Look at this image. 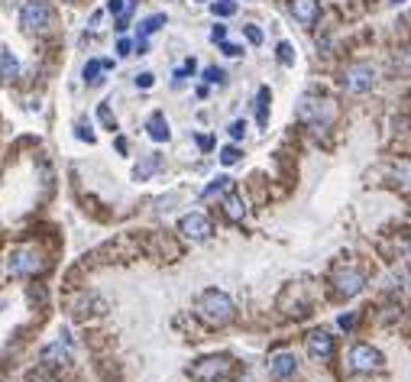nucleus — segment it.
Wrapping results in <instances>:
<instances>
[{
	"label": "nucleus",
	"instance_id": "f257e3e1",
	"mask_svg": "<svg viewBox=\"0 0 411 382\" xmlns=\"http://www.w3.org/2000/svg\"><path fill=\"white\" fill-rule=\"evenodd\" d=\"M198 314L207 324H214V328H227L236 318V305L230 295H224V291H217V289H207L198 299Z\"/></svg>",
	"mask_w": 411,
	"mask_h": 382
},
{
	"label": "nucleus",
	"instance_id": "f03ea898",
	"mask_svg": "<svg viewBox=\"0 0 411 382\" xmlns=\"http://www.w3.org/2000/svg\"><path fill=\"white\" fill-rule=\"evenodd\" d=\"M46 269V260H42V253L36 246H20V250L10 253L7 260V272L16 275V279H23V275H36Z\"/></svg>",
	"mask_w": 411,
	"mask_h": 382
},
{
	"label": "nucleus",
	"instance_id": "7ed1b4c3",
	"mask_svg": "<svg viewBox=\"0 0 411 382\" xmlns=\"http://www.w3.org/2000/svg\"><path fill=\"white\" fill-rule=\"evenodd\" d=\"M20 26L26 33H42L52 26V10H49L46 0H26L20 7Z\"/></svg>",
	"mask_w": 411,
	"mask_h": 382
},
{
	"label": "nucleus",
	"instance_id": "20e7f679",
	"mask_svg": "<svg viewBox=\"0 0 411 382\" xmlns=\"http://www.w3.org/2000/svg\"><path fill=\"white\" fill-rule=\"evenodd\" d=\"M230 369H233V359L230 357H204L191 366V379L198 382H217V379H227Z\"/></svg>",
	"mask_w": 411,
	"mask_h": 382
},
{
	"label": "nucleus",
	"instance_id": "39448f33",
	"mask_svg": "<svg viewBox=\"0 0 411 382\" xmlns=\"http://www.w3.org/2000/svg\"><path fill=\"white\" fill-rule=\"evenodd\" d=\"M298 117L301 120H308L314 127V130H320V127H328L330 120H334V100H320V98H305L301 100V108H298Z\"/></svg>",
	"mask_w": 411,
	"mask_h": 382
},
{
	"label": "nucleus",
	"instance_id": "423d86ee",
	"mask_svg": "<svg viewBox=\"0 0 411 382\" xmlns=\"http://www.w3.org/2000/svg\"><path fill=\"white\" fill-rule=\"evenodd\" d=\"M340 81L350 94H366V91H373V84H376V69L373 65H366V62L347 65V71H343Z\"/></svg>",
	"mask_w": 411,
	"mask_h": 382
},
{
	"label": "nucleus",
	"instance_id": "0eeeda50",
	"mask_svg": "<svg viewBox=\"0 0 411 382\" xmlns=\"http://www.w3.org/2000/svg\"><path fill=\"white\" fill-rule=\"evenodd\" d=\"M382 366H386V359H382V353L376 350L373 344H357L350 350V369L353 373H379Z\"/></svg>",
	"mask_w": 411,
	"mask_h": 382
},
{
	"label": "nucleus",
	"instance_id": "6e6552de",
	"mask_svg": "<svg viewBox=\"0 0 411 382\" xmlns=\"http://www.w3.org/2000/svg\"><path fill=\"white\" fill-rule=\"evenodd\" d=\"M178 233H182L185 240H191V243H204L214 233V227H211V221H207V214L191 211V214H185L182 221H178Z\"/></svg>",
	"mask_w": 411,
	"mask_h": 382
},
{
	"label": "nucleus",
	"instance_id": "1a4fd4ad",
	"mask_svg": "<svg viewBox=\"0 0 411 382\" xmlns=\"http://www.w3.org/2000/svg\"><path fill=\"white\" fill-rule=\"evenodd\" d=\"M305 347H308V357L318 359V363L334 357V337H330L328 330H311V334L305 337Z\"/></svg>",
	"mask_w": 411,
	"mask_h": 382
},
{
	"label": "nucleus",
	"instance_id": "9d476101",
	"mask_svg": "<svg viewBox=\"0 0 411 382\" xmlns=\"http://www.w3.org/2000/svg\"><path fill=\"white\" fill-rule=\"evenodd\" d=\"M39 359H42V366H69L71 363V344H69V337H62V340H55V344L42 347V353H39Z\"/></svg>",
	"mask_w": 411,
	"mask_h": 382
},
{
	"label": "nucleus",
	"instance_id": "9b49d317",
	"mask_svg": "<svg viewBox=\"0 0 411 382\" xmlns=\"http://www.w3.org/2000/svg\"><path fill=\"white\" fill-rule=\"evenodd\" d=\"M337 285V295H343V299H353V295H359V291L366 289V275L359 272V269H340L334 279Z\"/></svg>",
	"mask_w": 411,
	"mask_h": 382
},
{
	"label": "nucleus",
	"instance_id": "f8f14e48",
	"mask_svg": "<svg viewBox=\"0 0 411 382\" xmlns=\"http://www.w3.org/2000/svg\"><path fill=\"white\" fill-rule=\"evenodd\" d=\"M289 10H291V16H295L301 26H314V20H318V13H320L318 0H291Z\"/></svg>",
	"mask_w": 411,
	"mask_h": 382
},
{
	"label": "nucleus",
	"instance_id": "ddd939ff",
	"mask_svg": "<svg viewBox=\"0 0 411 382\" xmlns=\"http://www.w3.org/2000/svg\"><path fill=\"white\" fill-rule=\"evenodd\" d=\"M298 369V359L291 357V353H275L272 359H269V373L275 376V379H289V376H295Z\"/></svg>",
	"mask_w": 411,
	"mask_h": 382
},
{
	"label": "nucleus",
	"instance_id": "4468645a",
	"mask_svg": "<svg viewBox=\"0 0 411 382\" xmlns=\"http://www.w3.org/2000/svg\"><path fill=\"white\" fill-rule=\"evenodd\" d=\"M146 130H149V137H153L156 143H166V139L172 137V130H168L166 114H159V110H156V114L149 117V123H146Z\"/></svg>",
	"mask_w": 411,
	"mask_h": 382
},
{
	"label": "nucleus",
	"instance_id": "2eb2a0df",
	"mask_svg": "<svg viewBox=\"0 0 411 382\" xmlns=\"http://www.w3.org/2000/svg\"><path fill=\"white\" fill-rule=\"evenodd\" d=\"M20 75V62L10 49H0V81H13Z\"/></svg>",
	"mask_w": 411,
	"mask_h": 382
},
{
	"label": "nucleus",
	"instance_id": "dca6fc26",
	"mask_svg": "<svg viewBox=\"0 0 411 382\" xmlns=\"http://www.w3.org/2000/svg\"><path fill=\"white\" fill-rule=\"evenodd\" d=\"M156 168H159V156L149 153V156H143V162H137V168H133V178H137V182H146V178L153 175Z\"/></svg>",
	"mask_w": 411,
	"mask_h": 382
},
{
	"label": "nucleus",
	"instance_id": "f3484780",
	"mask_svg": "<svg viewBox=\"0 0 411 382\" xmlns=\"http://www.w3.org/2000/svg\"><path fill=\"white\" fill-rule=\"evenodd\" d=\"M224 211H227L230 221H243V214H246L243 201L236 198V195H227V198H224Z\"/></svg>",
	"mask_w": 411,
	"mask_h": 382
},
{
	"label": "nucleus",
	"instance_id": "a211bd4d",
	"mask_svg": "<svg viewBox=\"0 0 411 382\" xmlns=\"http://www.w3.org/2000/svg\"><path fill=\"white\" fill-rule=\"evenodd\" d=\"M162 23H166V13H153V16H146V20H143V23H139V36H149V33H156V30H159V26Z\"/></svg>",
	"mask_w": 411,
	"mask_h": 382
},
{
	"label": "nucleus",
	"instance_id": "6ab92c4d",
	"mask_svg": "<svg viewBox=\"0 0 411 382\" xmlns=\"http://www.w3.org/2000/svg\"><path fill=\"white\" fill-rule=\"evenodd\" d=\"M100 71H107V69H104V62L91 59L88 65H84V81H88V84H100Z\"/></svg>",
	"mask_w": 411,
	"mask_h": 382
},
{
	"label": "nucleus",
	"instance_id": "aec40b11",
	"mask_svg": "<svg viewBox=\"0 0 411 382\" xmlns=\"http://www.w3.org/2000/svg\"><path fill=\"white\" fill-rule=\"evenodd\" d=\"M211 13L214 16H233L236 13V4H233V0H214V4H211Z\"/></svg>",
	"mask_w": 411,
	"mask_h": 382
},
{
	"label": "nucleus",
	"instance_id": "412c9836",
	"mask_svg": "<svg viewBox=\"0 0 411 382\" xmlns=\"http://www.w3.org/2000/svg\"><path fill=\"white\" fill-rule=\"evenodd\" d=\"M230 188H233V182H230L227 175H221V178H217V182L211 185V188L204 191V198H214V195H224V191H230Z\"/></svg>",
	"mask_w": 411,
	"mask_h": 382
},
{
	"label": "nucleus",
	"instance_id": "4be33fe9",
	"mask_svg": "<svg viewBox=\"0 0 411 382\" xmlns=\"http://www.w3.org/2000/svg\"><path fill=\"white\" fill-rule=\"evenodd\" d=\"M256 104H259V123L266 127V120H269V88H262V91H259Z\"/></svg>",
	"mask_w": 411,
	"mask_h": 382
},
{
	"label": "nucleus",
	"instance_id": "5701e85b",
	"mask_svg": "<svg viewBox=\"0 0 411 382\" xmlns=\"http://www.w3.org/2000/svg\"><path fill=\"white\" fill-rule=\"evenodd\" d=\"M98 117H100V123H104L107 130H117V117L110 114V108H107V104H100V108H98Z\"/></svg>",
	"mask_w": 411,
	"mask_h": 382
},
{
	"label": "nucleus",
	"instance_id": "b1692460",
	"mask_svg": "<svg viewBox=\"0 0 411 382\" xmlns=\"http://www.w3.org/2000/svg\"><path fill=\"white\" fill-rule=\"evenodd\" d=\"M221 162H224V166H236V162H240V149H236V146H224Z\"/></svg>",
	"mask_w": 411,
	"mask_h": 382
},
{
	"label": "nucleus",
	"instance_id": "393cba45",
	"mask_svg": "<svg viewBox=\"0 0 411 382\" xmlns=\"http://www.w3.org/2000/svg\"><path fill=\"white\" fill-rule=\"evenodd\" d=\"M204 81L207 84H227V75H224L221 69H214V65H211V69H204Z\"/></svg>",
	"mask_w": 411,
	"mask_h": 382
},
{
	"label": "nucleus",
	"instance_id": "a878e982",
	"mask_svg": "<svg viewBox=\"0 0 411 382\" xmlns=\"http://www.w3.org/2000/svg\"><path fill=\"white\" fill-rule=\"evenodd\" d=\"M279 62H282V65H291V62H295V49H291V42H279Z\"/></svg>",
	"mask_w": 411,
	"mask_h": 382
},
{
	"label": "nucleus",
	"instance_id": "bb28decb",
	"mask_svg": "<svg viewBox=\"0 0 411 382\" xmlns=\"http://www.w3.org/2000/svg\"><path fill=\"white\" fill-rule=\"evenodd\" d=\"M227 133H230L233 139H243V137H246V120H233V123L227 127Z\"/></svg>",
	"mask_w": 411,
	"mask_h": 382
},
{
	"label": "nucleus",
	"instance_id": "cd10ccee",
	"mask_svg": "<svg viewBox=\"0 0 411 382\" xmlns=\"http://www.w3.org/2000/svg\"><path fill=\"white\" fill-rule=\"evenodd\" d=\"M243 33H246V39H250L253 46H259V42H262V30H256V26H243Z\"/></svg>",
	"mask_w": 411,
	"mask_h": 382
},
{
	"label": "nucleus",
	"instance_id": "c85d7f7f",
	"mask_svg": "<svg viewBox=\"0 0 411 382\" xmlns=\"http://www.w3.org/2000/svg\"><path fill=\"white\" fill-rule=\"evenodd\" d=\"M78 139H88V143H94V133H91V127H88V123H78Z\"/></svg>",
	"mask_w": 411,
	"mask_h": 382
},
{
	"label": "nucleus",
	"instance_id": "c756f323",
	"mask_svg": "<svg viewBox=\"0 0 411 382\" xmlns=\"http://www.w3.org/2000/svg\"><path fill=\"white\" fill-rule=\"evenodd\" d=\"M26 382H55V379H52L49 373H42V369H36V373L26 376Z\"/></svg>",
	"mask_w": 411,
	"mask_h": 382
},
{
	"label": "nucleus",
	"instance_id": "7c9ffc66",
	"mask_svg": "<svg viewBox=\"0 0 411 382\" xmlns=\"http://www.w3.org/2000/svg\"><path fill=\"white\" fill-rule=\"evenodd\" d=\"M221 49H224V55H230V59H236V55L243 52V49L233 46V42H221Z\"/></svg>",
	"mask_w": 411,
	"mask_h": 382
},
{
	"label": "nucleus",
	"instance_id": "2f4dec72",
	"mask_svg": "<svg viewBox=\"0 0 411 382\" xmlns=\"http://www.w3.org/2000/svg\"><path fill=\"white\" fill-rule=\"evenodd\" d=\"M137 88H153V75H149V71L137 75Z\"/></svg>",
	"mask_w": 411,
	"mask_h": 382
},
{
	"label": "nucleus",
	"instance_id": "473e14b6",
	"mask_svg": "<svg viewBox=\"0 0 411 382\" xmlns=\"http://www.w3.org/2000/svg\"><path fill=\"white\" fill-rule=\"evenodd\" d=\"M211 39H214V42H224V39H227V30H224V26H214Z\"/></svg>",
	"mask_w": 411,
	"mask_h": 382
},
{
	"label": "nucleus",
	"instance_id": "72a5a7b5",
	"mask_svg": "<svg viewBox=\"0 0 411 382\" xmlns=\"http://www.w3.org/2000/svg\"><path fill=\"white\" fill-rule=\"evenodd\" d=\"M353 324H357V318H353V314H343V318H340V328H353Z\"/></svg>",
	"mask_w": 411,
	"mask_h": 382
},
{
	"label": "nucleus",
	"instance_id": "f704fd0d",
	"mask_svg": "<svg viewBox=\"0 0 411 382\" xmlns=\"http://www.w3.org/2000/svg\"><path fill=\"white\" fill-rule=\"evenodd\" d=\"M129 49H133V46H129V39H120V46H117V52H120V55H129Z\"/></svg>",
	"mask_w": 411,
	"mask_h": 382
},
{
	"label": "nucleus",
	"instance_id": "c9c22d12",
	"mask_svg": "<svg viewBox=\"0 0 411 382\" xmlns=\"http://www.w3.org/2000/svg\"><path fill=\"white\" fill-rule=\"evenodd\" d=\"M198 146L201 149H211V137H198Z\"/></svg>",
	"mask_w": 411,
	"mask_h": 382
},
{
	"label": "nucleus",
	"instance_id": "e433bc0d",
	"mask_svg": "<svg viewBox=\"0 0 411 382\" xmlns=\"http://www.w3.org/2000/svg\"><path fill=\"white\" fill-rule=\"evenodd\" d=\"M392 4H405V0H392Z\"/></svg>",
	"mask_w": 411,
	"mask_h": 382
}]
</instances>
